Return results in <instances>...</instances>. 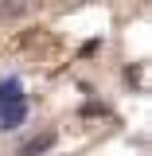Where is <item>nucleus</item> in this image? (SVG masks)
Listing matches in <instances>:
<instances>
[{
    "label": "nucleus",
    "instance_id": "obj_1",
    "mask_svg": "<svg viewBox=\"0 0 152 156\" xmlns=\"http://www.w3.org/2000/svg\"><path fill=\"white\" fill-rule=\"evenodd\" d=\"M27 121V94H23V82L16 74L0 82V129H19Z\"/></svg>",
    "mask_w": 152,
    "mask_h": 156
},
{
    "label": "nucleus",
    "instance_id": "obj_2",
    "mask_svg": "<svg viewBox=\"0 0 152 156\" xmlns=\"http://www.w3.org/2000/svg\"><path fill=\"white\" fill-rule=\"evenodd\" d=\"M51 144H55V133L47 129L43 136H31V140H23V144H19V156H39V152H47Z\"/></svg>",
    "mask_w": 152,
    "mask_h": 156
},
{
    "label": "nucleus",
    "instance_id": "obj_3",
    "mask_svg": "<svg viewBox=\"0 0 152 156\" xmlns=\"http://www.w3.org/2000/svg\"><path fill=\"white\" fill-rule=\"evenodd\" d=\"M105 113H109V109L97 105V101H86V105H82V117H105Z\"/></svg>",
    "mask_w": 152,
    "mask_h": 156
}]
</instances>
